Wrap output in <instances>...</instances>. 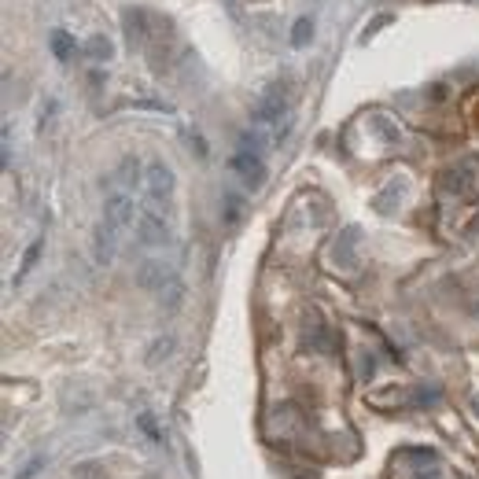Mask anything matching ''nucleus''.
Wrapping results in <instances>:
<instances>
[{
    "label": "nucleus",
    "mask_w": 479,
    "mask_h": 479,
    "mask_svg": "<svg viewBox=\"0 0 479 479\" xmlns=\"http://www.w3.org/2000/svg\"><path fill=\"white\" fill-rule=\"evenodd\" d=\"M136 203H133V196L130 192H119V188H111L108 192V199H103V225H111L119 236H125L130 229H136Z\"/></svg>",
    "instance_id": "nucleus-2"
},
{
    "label": "nucleus",
    "mask_w": 479,
    "mask_h": 479,
    "mask_svg": "<svg viewBox=\"0 0 479 479\" xmlns=\"http://www.w3.org/2000/svg\"><path fill=\"white\" fill-rule=\"evenodd\" d=\"M170 276H174V273H170L163 262L147 258V262L136 265V287H144V292H163V287L170 284Z\"/></svg>",
    "instance_id": "nucleus-7"
},
{
    "label": "nucleus",
    "mask_w": 479,
    "mask_h": 479,
    "mask_svg": "<svg viewBox=\"0 0 479 479\" xmlns=\"http://www.w3.org/2000/svg\"><path fill=\"white\" fill-rule=\"evenodd\" d=\"M439 188L450 192V196H461V192L472 188V174H468V170H461V166L442 170V174H439Z\"/></svg>",
    "instance_id": "nucleus-9"
},
{
    "label": "nucleus",
    "mask_w": 479,
    "mask_h": 479,
    "mask_svg": "<svg viewBox=\"0 0 479 479\" xmlns=\"http://www.w3.org/2000/svg\"><path fill=\"white\" fill-rule=\"evenodd\" d=\"M232 174H236L247 188H258L262 181H265V163H262V155H254V152H240L232 155Z\"/></svg>",
    "instance_id": "nucleus-4"
},
{
    "label": "nucleus",
    "mask_w": 479,
    "mask_h": 479,
    "mask_svg": "<svg viewBox=\"0 0 479 479\" xmlns=\"http://www.w3.org/2000/svg\"><path fill=\"white\" fill-rule=\"evenodd\" d=\"M125 37H130V45H144L147 41V15L141 8H133V12H125Z\"/></svg>",
    "instance_id": "nucleus-10"
},
{
    "label": "nucleus",
    "mask_w": 479,
    "mask_h": 479,
    "mask_svg": "<svg viewBox=\"0 0 479 479\" xmlns=\"http://www.w3.org/2000/svg\"><path fill=\"white\" fill-rule=\"evenodd\" d=\"M52 52H56V59H70L74 41H70L67 30H56V34H52Z\"/></svg>",
    "instance_id": "nucleus-19"
},
{
    "label": "nucleus",
    "mask_w": 479,
    "mask_h": 479,
    "mask_svg": "<svg viewBox=\"0 0 479 479\" xmlns=\"http://www.w3.org/2000/svg\"><path fill=\"white\" fill-rule=\"evenodd\" d=\"M174 188H177V174L174 166L163 163V159H152L144 170V199L152 210H170V203H174Z\"/></svg>",
    "instance_id": "nucleus-1"
},
{
    "label": "nucleus",
    "mask_w": 479,
    "mask_h": 479,
    "mask_svg": "<svg viewBox=\"0 0 479 479\" xmlns=\"http://www.w3.org/2000/svg\"><path fill=\"white\" fill-rule=\"evenodd\" d=\"M402 196H406V181H402V177H391L387 185H383L380 196L372 199V210H376V214H395L398 203H402Z\"/></svg>",
    "instance_id": "nucleus-8"
},
{
    "label": "nucleus",
    "mask_w": 479,
    "mask_h": 479,
    "mask_svg": "<svg viewBox=\"0 0 479 479\" xmlns=\"http://www.w3.org/2000/svg\"><path fill=\"white\" fill-rule=\"evenodd\" d=\"M310 37H314V19H295V26H292V45H295V48H306V45H310Z\"/></svg>",
    "instance_id": "nucleus-17"
},
{
    "label": "nucleus",
    "mask_w": 479,
    "mask_h": 479,
    "mask_svg": "<svg viewBox=\"0 0 479 479\" xmlns=\"http://www.w3.org/2000/svg\"><path fill=\"white\" fill-rule=\"evenodd\" d=\"M144 170L147 166H141V159L136 155H122L119 159V166H114V174H111V188H119V192H136V185L144 181Z\"/></svg>",
    "instance_id": "nucleus-5"
},
{
    "label": "nucleus",
    "mask_w": 479,
    "mask_h": 479,
    "mask_svg": "<svg viewBox=\"0 0 479 479\" xmlns=\"http://www.w3.org/2000/svg\"><path fill=\"white\" fill-rule=\"evenodd\" d=\"M41 247H45V240H34V243L26 247V258H23V265H19V273H15V284L23 281V276H26V273L37 265V258H41Z\"/></svg>",
    "instance_id": "nucleus-18"
},
{
    "label": "nucleus",
    "mask_w": 479,
    "mask_h": 479,
    "mask_svg": "<svg viewBox=\"0 0 479 479\" xmlns=\"http://www.w3.org/2000/svg\"><path fill=\"white\" fill-rule=\"evenodd\" d=\"M85 52H89V59H96V63H108V59L114 56V45H111L108 37H89Z\"/></svg>",
    "instance_id": "nucleus-16"
},
{
    "label": "nucleus",
    "mask_w": 479,
    "mask_h": 479,
    "mask_svg": "<svg viewBox=\"0 0 479 479\" xmlns=\"http://www.w3.org/2000/svg\"><path fill=\"white\" fill-rule=\"evenodd\" d=\"M221 221H225V225H240L243 221V199L236 192H225V196H221Z\"/></svg>",
    "instance_id": "nucleus-12"
},
{
    "label": "nucleus",
    "mask_w": 479,
    "mask_h": 479,
    "mask_svg": "<svg viewBox=\"0 0 479 479\" xmlns=\"http://www.w3.org/2000/svg\"><path fill=\"white\" fill-rule=\"evenodd\" d=\"M358 236H361L358 229H347V240L339 236V243H336V262H343L347 269H350V265H354V247H350V243H354Z\"/></svg>",
    "instance_id": "nucleus-15"
},
{
    "label": "nucleus",
    "mask_w": 479,
    "mask_h": 479,
    "mask_svg": "<svg viewBox=\"0 0 479 479\" xmlns=\"http://www.w3.org/2000/svg\"><path fill=\"white\" fill-rule=\"evenodd\" d=\"M96 472H100V468H96V465H85V468H74V476H78V479H89V476H96Z\"/></svg>",
    "instance_id": "nucleus-22"
},
{
    "label": "nucleus",
    "mask_w": 479,
    "mask_h": 479,
    "mask_svg": "<svg viewBox=\"0 0 479 479\" xmlns=\"http://www.w3.org/2000/svg\"><path fill=\"white\" fill-rule=\"evenodd\" d=\"M119 232H114L111 225H96V232H92V258H96V265H111L114 258H119Z\"/></svg>",
    "instance_id": "nucleus-6"
},
{
    "label": "nucleus",
    "mask_w": 479,
    "mask_h": 479,
    "mask_svg": "<svg viewBox=\"0 0 479 479\" xmlns=\"http://www.w3.org/2000/svg\"><path fill=\"white\" fill-rule=\"evenodd\" d=\"M188 144H192V152L207 155V144H203V136H199V133H188Z\"/></svg>",
    "instance_id": "nucleus-21"
},
{
    "label": "nucleus",
    "mask_w": 479,
    "mask_h": 479,
    "mask_svg": "<svg viewBox=\"0 0 479 479\" xmlns=\"http://www.w3.org/2000/svg\"><path fill=\"white\" fill-rule=\"evenodd\" d=\"M41 468H45V457L37 453V457H30V465H26V468H19V472H15V479H34V476L41 472Z\"/></svg>",
    "instance_id": "nucleus-20"
},
{
    "label": "nucleus",
    "mask_w": 479,
    "mask_h": 479,
    "mask_svg": "<svg viewBox=\"0 0 479 479\" xmlns=\"http://www.w3.org/2000/svg\"><path fill=\"white\" fill-rule=\"evenodd\" d=\"M136 428H141V435L144 439H152V442H166V435H163V428H159V420L152 417V413H136Z\"/></svg>",
    "instance_id": "nucleus-14"
},
{
    "label": "nucleus",
    "mask_w": 479,
    "mask_h": 479,
    "mask_svg": "<svg viewBox=\"0 0 479 479\" xmlns=\"http://www.w3.org/2000/svg\"><path fill=\"white\" fill-rule=\"evenodd\" d=\"M174 347H177V339L170 336V332H166V336H159L155 343L147 347V365H163V361L174 354Z\"/></svg>",
    "instance_id": "nucleus-13"
},
{
    "label": "nucleus",
    "mask_w": 479,
    "mask_h": 479,
    "mask_svg": "<svg viewBox=\"0 0 479 479\" xmlns=\"http://www.w3.org/2000/svg\"><path fill=\"white\" fill-rule=\"evenodd\" d=\"M159 299H163V310L166 314H177L181 310V299H185V284H181V276H170V284L159 292Z\"/></svg>",
    "instance_id": "nucleus-11"
},
{
    "label": "nucleus",
    "mask_w": 479,
    "mask_h": 479,
    "mask_svg": "<svg viewBox=\"0 0 479 479\" xmlns=\"http://www.w3.org/2000/svg\"><path fill=\"white\" fill-rule=\"evenodd\" d=\"M476 413H479V398H476Z\"/></svg>",
    "instance_id": "nucleus-23"
},
{
    "label": "nucleus",
    "mask_w": 479,
    "mask_h": 479,
    "mask_svg": "<svg viewBox=\"0 0 479 479\" xmlns=\"http://www.w3.org/2000/svg\"><path fill=\"white\" fill-rule=\"evenodd\" d=\"M136 240H141L144 247H166L170 243V218L163 210L144 207L141 218H136Z\"/></svg>",
    "instance_id": "nucleus-3"
}]
</instances>
